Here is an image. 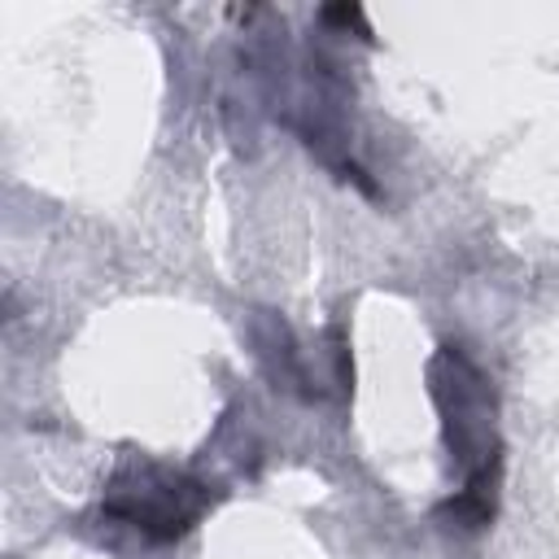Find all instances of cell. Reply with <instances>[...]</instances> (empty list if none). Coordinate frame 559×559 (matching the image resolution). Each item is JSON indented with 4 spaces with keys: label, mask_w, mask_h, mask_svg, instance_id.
Returning a JSON list of instances; mask_svg holds the SVG:
<instances>
[{
    "label": "cell",
    "mask_w": 559,
    "mask_h": 559,
    "mask_svg": "<svg viewBox=\"0 0 559 559\" xmlns=\"http://www.w3.org/2000/svg\"><path fill=\"white\" fill-rule=\"evenodd\" d=\"M214 502H218L214 485L140 459V463L118 467V476L109 480L100 498V515L144 533L148 542H179L188 528H197V520Z\"/></svg>",
    "instance_id": "cell-2"
},
{
    "label": "cell",
    "mask_w": 559,
    "mask_h": 559,
    "mask_svg": "<svg viewBox=\"0 0 559 559\" xmlns=\"http://www.w3.org/2000/svg\"><path fill=\"white\" fill-rule=\"evenodd\" d=\"M428 389L441 411L445 445L463 467V489L441 507L445 520L459 528H485L493 520V493H498V428H493V393L480 376V367L459 349L441 345L428 362Z\"/></svg>",
    "instance_id": "cell-1"
}]
</instances>
